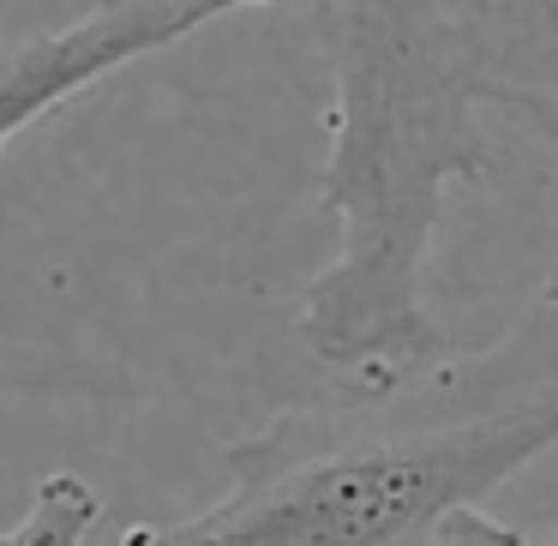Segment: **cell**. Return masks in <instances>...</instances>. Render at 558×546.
Wrapping results in <instances>:
<instances>
[{"label": "cell", "instance_id": "6da1fadb", "mask_svg": "<svg viewBox=\"0 0 558 546\" xmlns=\"http://www.w3.org/2000/svg\"><path fill=\"white\" fill-rule=\"evenodd\" d=\"M558 450V313L534 301L474 354L270 414L229 445V486L121 546H438Z\"/></svg>", "mask_w": 558, "mask_h": 546}, {"label": "cell", "instance_id": "7a4b0ae2", "mask_svg": "<svg viewBox=\"0 0 558 546\" xmlns=\"http://www.w3.org/2000/svg\"><path fill=\"white\" fill-rule=\"evenodd\" d=\"M330 73L318 217L330 258L301 294V349L349 390L445 361L426 265L450 193L493 169L450 0H306Z\"/></svg>", "mask_w": 558, "mask_h": 546}, {"label": "cell", "instance_id": "3957f363", "mask_svg": "<svg viewBox=\"0 0 558 546\" xmlns=\"http://www.w3.org/2000/svg\"><path fill=\"white\" fill-rule=\"evenodd\" d=\"M258 7L270 0H97L90 13L54 31L7 37L0 43V150L25 126L97 90L102 78L126 73L133 61L174 49L193 31L222 25L234 13H258Z\"/></svg>", "mask_w": 558, "mask_h": 546}, {"label": "cell", "instance_id": "277c9868", "mask_svg": "<svg viewBox=\"0 0 558 546\" xmlns=\"http://www.w3.org/2000/svg\"><path fill=\"white\" fill-rule=\"evenodd\" d=\"M450 25L481 109L517 114L558 150V0H450ZM541 306L558 313V258Z\"/></svg>", "mask_w": 558, "mask_h": 546}, {"label": "cell", "instance_id": "5b68a950", "mask_svg": "<svg viewBox=\"0 0 558 546\" xmlns=\"http://www.w3.org/2000/svg\"><path fill=\"white\" fill-rule=\"evenodd\" d=\"M97 517H102V498L90 493V481L73 469H61L37 486L31 510L0 534V546H85L90 529H97Z\"/></svg>", "mask_w": 558, "mask_h": 546}, {"label": "cell", "instance_id": "8992f818", "mask_svg": "<svg viewBox=\"0 0 558 546\" xmlns=\"http://www.w3.org/2000/svg\"><path fill=\"white\" fill-rule=\"evenodd\" d=\"M438 546H558V534H546V541H529V534L505 529V522H493V517L481 510V517H462Z\"/></svg>", "mask_w": 558, "mask_h": 546}]
</instances>
